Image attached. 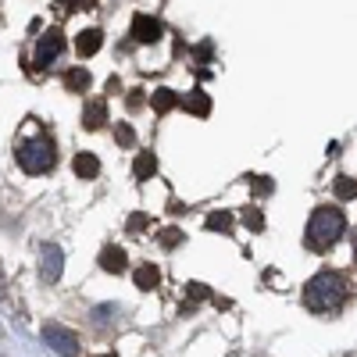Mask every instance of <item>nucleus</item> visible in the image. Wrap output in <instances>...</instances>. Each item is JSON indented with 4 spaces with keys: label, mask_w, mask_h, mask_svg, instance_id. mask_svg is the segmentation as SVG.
Masks as SVG:
<instances>
[{
    "label": "nucleus",
    "mask_w": 357,
    "mask_h": 357,
    "mask_svg": "<svg viewBox=\"0 0 357 357\" xmlns=\"http://www.w3.org/2000/svg\"><path fill=\"white\" fill-rule=\"evenodd\" d=\"M158 282H161L158 264H136V286H139V289H154Z\"/></svg>",
    "instance_id": "obj_15"
},
{
    "label": "nucleus",
    "mask_w": 357,
    "mask_h": 357,
    "mask_svg": "<svg viewBox=\"0 0 357 357\" xmlns=\"http://www.w3.org/2000/svg\"><path fill=\"white\" fill-rule=\"evenodd\" d=\"M347 304V279L340 272H318L304 286V307L314 314H329Z\"/></svg>",
    "instance_id": "obj_2"
},
{
    "label": "nucleus",
    "mask_w": 357,
    "mask_h": 357,
    "mask_svg": "<svg viewBox=\"0 0 357 357\" xmlns=\"http://www.w3.org/2000/svg\"><path fill=\"white\" fill-rule=\"evenodd\" d=\"M72 172H75L79 178H97V175H100V161H97L93 154H75Z\"/></svg>",
    "instance_id": "obj_13"
},
{
    "label": "nucleus",
    "mask_w": 357,
    "mask_h": 357,
    "mask_svg": "<svg viewBox=\"0 0 357 357\" xmlns=\"http://www.w3.org/2000/svg\"><path fill=\"white\" fill-rule=\"evenodd\" d=\"M43 340L50 343V350H57L61 357H75V354H79V340H75V333H68L65 325H57V321H50L47 329H43Z\"/></svg>",
    "instance_id": "obj_4"
},
{
    "label": "nucleus",
    "mask_w": 357,
    "mask_h": 357,
    "mask_svg": "<svg viewBox=\"0 0 357 357\" xmlns=\"http://www.w3.org/2000/svg\"><path fill=\"white\" fill-rule=\"evenodd\" d=\"M151 104H154V111H158V114H165V111L178 107V93H175V89H168V86H161V89H154Z\"/></svg>",
    "instance_id": "obj_14"
},
{
    "label": "nucleus",
    "mask_w": 357,
    "mask_h": 357,
    "mask_svg": "<svg viewBox=\"0 0 357 357\" xmlns=\"http://www.w3.org/2000/svg\"><path fill=\"white\" fill-rule=\"evenodd\" d=\"M65 89H68V93H86V89H89V72L86 68L65 72Z\"/></svg>",
    "instance_id": "obj_16"
},
{
    "label": "nucleus",
    "mask_w": 357,
    "mask_h": 357,
    "mask_svg": "<svg viewBox=\"0 0 357 357\" xmlns=\"http://www.w3.org/2000/svg\"><path fill=\"white\" fill-rule=\"evenodd\" d=\"M100 43H104L100 29H86V33H79V40H75V50H79V57H93L100 50Z\"/></svg>",
    "instance_id": "obj_11"
},
{
    "label": "nucleus",
    "mask_w": 357,
    "mask_h": 357,
    "mask_svg": "<svg viewBox=\"0 0 357 357\" xmlns=\"http://www.w3.org/2000/svg\"><path fill=\"white\" fill-rule=\"evenodd\" d=\"M207 293H211L207 286H200V282H190V286H186V301H190V304H200V301H207Z\"/></svg>",
    "instance_id": "obj_21"
},
{
    "label": "nucleus",
    "mask_w": 357,
    "mask_h": 357,
    "mask_svg": "<svg viewBox=\"0 0 357 357\" xmlns=\"http://www.w3.org/2000/svg\"><path fill=\"white\" fill-rule=\"evenodd\" d=\"M250 190H254L257 197H268V193L275 190V183H272L268 175H254V178H250Z\"/></svg>",
    "instance_id": "obj_19"
},
{
    "label": "nucleus",
    "mask_w": 357,
    "mask_h": 357,
    "mask_svg": "<svg viewBox=\"0 0 357 357\" xmlns=\"http://www.w3.org/2000/svg\"><path fill=\"white\" fill-rule=\"evenodd\" d=\"M178 243H183V229H165V232H161V247L175 250Z\"/></svg>",
    "instance_id": "obj_22"
},
{
    "label": "nucleus",
    "mask_w": 357,
    "mask_h": 357,
    "mask_svg": "<svg viewBox=\"0 0 357 357\" xmlns=\"http://www.w3.org/2000/svg\"><path fill=\"white\" fill-rule=\"evenodd\" d=\"M243 222H247V229H254V232L264 229V215L257 211V207H243Z\"/></svg>",
    "instance_id": "obj_20"
},
{
    "label": "nucleus",
    "mask_w": 357,
    "mask_h": 357,
    "mask_svg": "<svg viewBox=\"0 0 357 357\" xmlns=\"http://www.w3.org/2000/svg\"><path fill=\"white\" fill-rule=\"evenodd\" d=\"M161 22L158 18H151V15H136L132 18V36L139 40V43H154V40H161Z\"/></svg>",
    "instance_id": "obj_7"
},
{
    "label": "nucleus",
    "mask_w": 357,
    "mask_h": 357,
    "mask_svg": "<svg viewBox=\"0 0 357 357\" xmlns=\"http://www.w3.org/2000/svg\"><path fill=\"white\" fill-rule=\"evenodd\" d=\"M114 139L122 143V146H132V143H136V136H132L129 126H118V129H114Z\"/></svg>",
    "instance_id": "obj_23"
},
{
    "label": "nucleus",
    "mask_w": 357,
    "mask_h": 357,
    "mask_svg": "<svg viewBox=\"0 0 357 357\" xmlns=\"http://www.w3.org/2000/svg\"><path fill=\"white\" fill-rule=\"evenodd\" d=\"M57 4L68 8V11H75V8H82V4H86V0H57Z\"/></svg>",
    "instance_id": "obj_26"
},
{
    "label": "nucleus",
    "mask_w": 357,
    "mask_h": 357,
    "mask_svg": "<svg viewBox=\"0 0 357 357\" xmlns=\"http://www.w3.org/2000/svg\"><path fill=\"white\" fill-rule=\"evenodd\" d=\"M82 122L89 132H97L107 126V100H93V104H86V114H82Z\"/></svg>",
    "instance_id": "obj_10"
},
{
    "label": "nucleus",
    "mask_w": 357,
    "mask_h": 357,
    "mask_svg": "<svg viewBox=\"0 0 357 357\" xmlns=\"http://www.w3.org/2000/svg\"><path fill=\"white\" fill-rule=\"evenodd\" d=\"M343 232H347V215H343V207L321 204V207H314L311 218H307L304 247H307L311 254H329V250L343 240Z\"/></svg>",
    "instance_id": "obj_1"
},
{
    "label": "nucleus",
    "mask_w": 357,
    "mask_h": 357,
    "mask_svg": "<svg viewBox=\"0 0 357 357\" xmlns=\"http://www.w3.org/2000/svg\"><path fill=\"white\" fill-rule=\"evenodd\" d=\"M178 104H183L190 114H197V118H207V114H211V97H207L204 89H190L186 97H178Z\"/></svg>",
    "instance_id": "obj_8"
},
{
    "label": "nucleus",
    "mask_w": 357,
    "mask_h": 357,
    "mask_svg": "<svg viewBox=\"0 0 357 357\" xmlns=\"http://www.w3.org/2000/svg\"><path fill=\"white\" fill-rule=\"evenodd\" d=\"M154 172H158V158L151 151H139L136 154V165H132V175L139 178V183H146V178H154Z\"/></svg>",
    "instance_id": "obj_12"
},
{
    "label": "nucleus",
    "mask_w": 357,
    "mask_h": 357,
    "mask_svg": "<svg viewBox=\"0 0 357 357\" xmlns=\"http://www.w3.org/2000/svg\"><path fill=\"white\" fill-rule=\"evenodd\" d=\"M15 161H18V168H22V172H29V175H43V172H50V168H54V161H57L54 139H50V136H36V139L18 143Z\"/></svg>",
    "instance_id": "obj_3"
},
{
    "label": "nucleus",
    "mask_w": 357,
    "mask_h": 357,
    "mask_svg": "<svg viewBox=\"0 0 357 357\" xmlns=\"http://www.w3.org/2000/svg\"><path fill=\"white\" fill-rule=\"evenodd\" d=\"M126 264H129V257H126V250L122 247H104L100 250V268L104 272H111V275H118V272H126Z\"/></svg>",
    "instance_id": "obj_9"
},
{
    "label": "nucleus",
    "mask_w": 357,
    "mask_h": 357,
    "mask_svg": "<svg viewBox=\"0 0 357 357\" xmlns=\"http://www.w3.org/2000/svg\"><path fill=\"white\" fill-rule=\"evenodd\" d=\"M61 247H57V243H47L43 247V264H40V279L43 282H57V279H61Z\"/></svg>",
    "instance_id": "obj_6"
},
{
    "label": "nucleus",
    "mask_w": 357,
    "mask_h": 357,
    "mask_svg": "<svg viewBox=\"0 0 357 357\" xmlns=\"http://www.w3.org/2000/svg\"><path fill=\"white\" fill-rule=\"evenodd\" d=\"M336 197H340V200H354V197H357V178L340 175V178H336Z\"/></svg>",
    "instance_id": "obj_17"
},
{
    "label": "nucleus",
    "mask_w": 357,
    "mask_h": 357,
    "mask_svg": "<svg viewBox=\"0 0 357 357\" xmlns=\"http://www.w3.org/2000/svg\"><path fill=\"white\" fill-rule=\"evenodd\" d=\"M126 104H129V111H139L143 107V89H132V93L126 97Z\"/></svg>",
    "instance_id": "obj_24"
},
{
    "label": "nucleus",
    "mask_w": 357,
    "mask_h": 357,
    "mask_svg": "<svg viewBox=\"0 0 357 357\" xmlns=\"http://www.w3.org/2000/svg\"><path fill=\"white\" fill-rule=\"evenodd\" d=\"M100 357H118V354H100Z\"/></svg>",
    "instance_id": "obj_28"
},
{
    "label": "nucleus",
    "mask_w": 357,
    "mask_h": 357,
    "mask_svg": "<svg viewBox=\"0 0 357 357\" xmlns=\"http://www.w3.org/2000/svg\"><path fill=\"white\" fill-rule=\"evenodd\" d=\"M143 225H146V215H132V218H129V229H132V232L143 229Z\"/></svg>",
    "instance_id": "obj_25"
},
{
    "label": "nucleus",
    "mask_w": 357,
    "mask_h": 357,
    "mask_svg": "<svg viewBox=\"0 0 357 357\" xmlns=\"http://www.w3.org/2000/svg\"><path fill=\"white\" fill-rule=\"evenodd\" d=\"M350 240H354V261H357V229H354V236H350Z\"/></svg>",
    "instance_id": "obj_27"
},
{
    "label": "nucleus",
    "mask_w": 357,
    "mask_h": 357,
    "mask_svg": "<svg viewBox=\"0 0 357 357\" xmlns=\"http://www.w3.org/2000/svg\"><path fill=\"white\" fill-rule=\"evenodd\" d=\"M61 50H65V36H61V29H47V33L40 36V47H36V68H33V72H40L43 65H50Z\"/></svg>",
    "instance_id": "obj_5"
},
{
    "label": "nucleus",
    "mask_w": 357,
    "mask_h": 357,
    "mask_svg": "<svg viewBox=\"0 0 357 357\" xmlns=\"http://www.w3.org/2000/svg\"><path fill=\"white\" fill-rule=\"evenodd\" d=\"M207 229H211V232H229V229H232V215H229V211L207 215Z\"/></svg>",
    "instance_id": "obj_18"
}]
</instances>
